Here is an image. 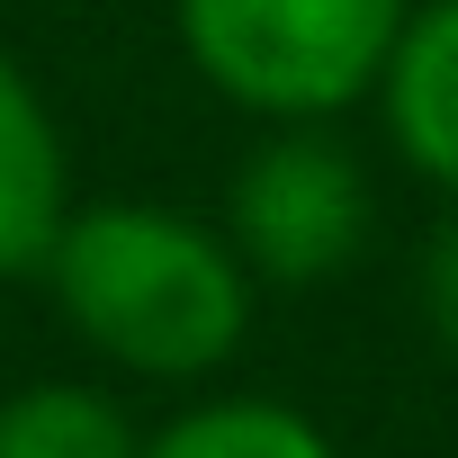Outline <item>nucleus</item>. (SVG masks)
<instances>
[{"mask_svg": "<svg viewBox=\"0 0 458 458\" xmlns=\"http://www.w3.org/2000/svg\"><path fill=\"white\" fill-rule=\"evenodd\" d=\"M46 288L99 360L162 386L225 369L252 333V270L234 261V243L144 198L72 207L46 252Z\"/></svg>", "mask_w": 458, "mask_h": 458, "instance_id": "1", "label": "nucleus"}, {"mask_svg": "<svg viewBox=\"0 0 458 458\" xmlns=\"http://www.w3.org/2000/svg\"><path fill=\"white\" fill-rule=\"evenodd\" d=\"M413 0H171L180 55L207 90L270 126H324L377 90Z\"/></svg>", "mask_w": 458, "mask_h": 458, "instance_id": "2", "label": "nucleus"}, {"mask_svg": "<svg viewBox=\"0 0 458 458\" xmlns=\"http://www.w3.org/2000/svg\"><path fill=\"white\" fill-rule=\"evenodd\" d=\"M225 243L270 288H324L369 243V180L324 126H270L225 198Z\"/></svg>", "mask_w": 458, "mask_h": 458, "instance_id": "3", "label": "nucleus"}, {"mask_svg": "<svg viewBox=\"0 0 458 458\" xmlns=\"http://www.w3.org/2000/svg\"><path fill=\"white\" fill-rule=\"evenodd\" d=\"M377 99H386V135H395L404 171H422V189H440L458 207V0L404 10Z\"/></svg>", "mask_w": 458, "mask_h": 458, "instance_id": "4", "label": "nucleus"}, {"mask_svg": "<svg viewBox=\"0 0 458 458\" xmlns=\"http://www.w3.org/2000/svg\"><path fill=\"white\" fill-rule=\"evenodd\" d=\"M64 216H72L64 126H55V108L37 99V81L0 55V279L46 270Z\"/></svg>", "mask_w": 458, "mask_h": 458, "instance_id": "5", "label": "nucleus"}, {"mask_svg": "<svg viewBox=\"0 0 458 458\" xmlns=\"http://www.w3.org/2000/svg\"><path fill=\"white\" fill-rule=\"evenodd\" d=\"M144 431L108 386L81 377H37L0 395V458H135Z\"/></svg>", "mask_w": 458, "mask_h": 458, "instance_id": "6", "label": "nucleus"}, {"mask_svg": "<svg viewBox=\"0 0 458 458\" xmlns=\"http://www.w3.org/2000/svg\"><path fill=\"white\" fill-rule=\"evenodd\" d=\"M135 458H342V449L324 440L315 413H297L279 395H216V404H189L162 431H144Z\"/></svg>", "mask_w": 458, "mask_h": 458, "instance_id": "7", "label": "nucleus"}, {"mask_svg": "<svg viewBox=\"0 0 458 458\" xmlns=\"http://www.w3.org/2000/svg\"><path fill=\"white\" fill-rule=\"evenodd\" d=\"M413 297H422V324L440 333V351H458V207L431 225L422 270H413Z\"/></svg>", "mask_w": 458, "mask_h": 458, "instance_id": "8", "label": "nucleus"}]
</instances>
